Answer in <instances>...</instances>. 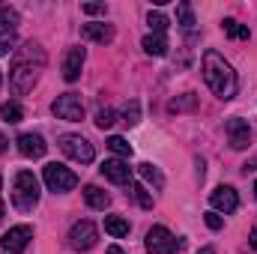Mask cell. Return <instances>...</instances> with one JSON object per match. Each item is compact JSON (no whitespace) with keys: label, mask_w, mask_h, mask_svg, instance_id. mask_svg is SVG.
I'll return each mask as SVG.
<instances>
[{"label":"cell","mask_w":257,"mask_h":254,"mask_svg":"<svg viewBox=\"0 0 257 254\" xmlns=\"http://www.w3.org/2000/svg\"><path fill=\"white\" fill-rule=\"evenodd\" d=\"M128 197L141 206V209H153V197L147 194V189L141 186V183H128V191H126Z\"/></svg>","instance_id":"22"},{"label":"cell","mask_w":257,"mask_h":254,"mask_svg":"<svg viewBox=\"0 0 257 254\" xmlns=\"http://www.w3.org/2000/svg\"><path fill=\"white\" fill-rule=\"evenodd\" d=\"M245 171H257V159H251V162L245 165Z\"/></svg>","instance_id":"35"},{"label":"cell","mask_w":257,"mask_h":254,"mask_svg":"<svg viewBox=\"0 0 257 254\" xmlns=\"http://www.w3.org/2000/svg\"><path fill=\"white\" fill-rule=\"evenodd\" d=\"M203 81H206V87H209L218 99H224V102L233 99V96H236V87H239L233 66L227 63L218 51H206V54H203Z\"/></svg>","instance_id":"2"},{"label":"cell","mask_w":257,"mask_h":254,"mask_svg":"<svg viewBox=\"0 0 257 254\" xmlns=\"http://www.w3.org/2000/svg\"><path fill=\"white\" fill-rule=\"evenodd\" d=\"M51 111H54L57 120H69V123L84 120V102H81L78 93H63V96H57L54 105H51Z\"/></svg>","instance_id":"7"},{"label":"cell","mask_w":257,"mask_h":254,"mask_svg":"<svg viewBox=\"0 0 257 254\" xmlns=\"http://www.w3.org/2000/svg\"><path fill=\"white\" fill-rule=\"evenodd\" d=\"M3 150H6V138L0 135V153H3Z\"/></svg>","instance_id":"38"},{"label":"cell","mask_w":257,"mask_h":254,"mask_svg":"<svg viewBox=\"0 0 257 254\" xmlns=\"http://www.w3.org/2000/svg\"><path fill=\"white\" fill-rule=\"evenodd\" d=\"M0 114H3L6 123H21V120H24V108H21L18 102H6V105L0 108Z\"/></svg>","instance_id":"23"},{"label":"cell","mask_w":257,"mask_h":254,"mask_svg":"<svg viewBox=\"0 0 257 254\" xmlns=\"http://www.w3.org/2000/svg\"><path fill=\"white\" fill-rule=\"evenodd\" d=\"M224 132H227L233 150H245V147L251 144V126H248V120H242V117H230V120L224 123Z\"/></svg>","instance_id":"10"},{"label":"cell","mask_w":257,"mask_h":254,"mask_svg":"<svg viewBox=\"0 0 257 254\" xmlns=\"http://www.w3.org/2000/svg\"><path fill=\"white\" fill-rule=\"evenodd\" d=\"M60 150H63V156H69L78 165H90L96 159L93 144L87 138H81V135H60Z\"/></svg>","instance_id":"5"},{"label":"cell","mask_w":257,"mask_h":254,"mask_svg":"<svg viewBox=\"0 0 257 254\" xmlns=\"http://www.w3.org/2000/svg\"><path fill=\"white\" fill-rule=\"evenodd\" d=\"M84 200L90 209H108L111 206V194L102 191L99 186H84Z\"/></svg>","instance_id":"16"},{"label":"cell","mask_w":257,"mask_h":254,"mask_svg":"<svg viewBox=\"0 0 257 254\" xmlns=\"http://www.w3.org/2000/svg\"><path fill=\"white\" fill-rule=\"evenodd\" d=\"M209 203H212L215 212L230 215V212H236V206H239V194H236V189H230V186H218V189L209 194Z\"/></svg>","instance_id":"11"},{"label":"cell","mask_w":257,"mask_h":254,"mask_svg":"<svg viewBox=\"0 0 257 254\" xmlns=\"http://www.w3.org/2000/svg\"><path fill=\"white\" fill-rule=\"evenodd\" d=\"M144 51L147 54H153V57H165L168 54V39L165 36H156V33H150V36H144Z\"/></svg>","instance_id":"18"},{"label":"cell","mask_w":257,"mask_h":254,"mask_svg":"<svg viewBox=\"0 0 257 254\" xmlns=\"http://www.w3.org/2000/svg\"><path fill=\"white\" fill-rule=\"evenodd\" d=\"M177 24L186 27V30H192L194 27V12H192L189 3H180V6H177Z\"/></svg>","instance_id":"26"},{"label":"cell","mask_w":257,"mask_h":254,"mask_svg":"<svg viewBox=\"0 0 257 254\" xmlns=\"http://www.w3.org/2000/svg\"><path fill=\"white\" fill-rule=\"evenodd\" d=\"M108 254H123V248H120V245H111V248H108Z\"/></svg>","instance_id":"36"},{"label":"cell","mask_w":257,"mask_h":254,"mask_svg":"<svg viewBox=\"0 0 257 254\" xmlns=\"http://www.w3.org/2000/svg\"><path fill=\"white\" fill-rule=\"evenodd\" d=\"M254 197H257V180H254Z\"/></svg>","instance_id":"39"},{"label":"cell","mask_w":257,"mask_h":254,"mask_svg":"<svg viewBox=\"0 0 257 254\" xmlns=\"http://www.w3.org/2000/svg\"><path fill=\"white\" fill-rule=\"evenodd\" d=\"M138 174L147 180V183H153L156 189H165V177H162V171L156 168V165H150V162H144V165H138Z\"/></svg>","instance_id":"20"},{"label":"cell","mask_w":257,"mask_h":254,"mask_svg":"<svg viewBox=\"0 0 257 254\" xmlns=\"http://www.w3.org/2000/svg\"><path fill=\"white\" fill-rule=\"evenodd\" d=\"M39 203V180L33 171H18L12 180V206L18 212H33Z\"/></svg>","instance_id":"3"},{"label":"cell","mask_w":257,"mask_h":254,"mask_svg":"<svg viewBox=\"0 0 257 254\" xmlns=\"http://www.w3.org/2000/svg\"><path fill=\"white\" fill-rule=\"evenodd\" d=\"M194 105H197V96H194V93H186L183 99H174L168 108H171V111H189V108H194Z\"/></svg>","instance_id":"29"},{"label":"cell","mask_w":257,"mask_h":254,"mask_svg":"<svg viewBox=\"0 0 257 254\" xmlns=\"http://www.w3.org/2000/svg\"><path fill=\"white\" fill-rule=\"evenodd\" d=\"M18 21H21V15H18L15 9H9V6H0V33H15Z\"/></svg>","instance_id":"21"},{"label":"cell","mask_w":257,"mask_h":254,"mask_svg":"<svg viewBox=\"0 0 257 254\" xmlns=\"http://www.w3.org/2000/svg\"><path fill=\"white\" fill-rule=\"evenodd\" d=\"M221 30H224L230 39H239V42H245V39L251 36V30H248L245 24H239L236 18H224V21H221Z\"/></svg>","instance_id":"19"},{"label":"cell","mask_w":257,"mask_h":254,"mask_svg":"<svg viewBox=\"0 0 257 254\" xmlns=\"http://www.w3.org/2000/svg\"><path fill=\"white\" fill-rule=\"evenodd\" d=\"M248 242H251V248H257V227L251 230V236H248Z\"/></svg>","instance_id":"34"},{"label":"cell","mask_w":257,"mask_h":254,"mask_svg":"<svg viewBox=\"0 0 257 254\" xmlns=\"http://www.w3.org/2000/svg\"><path fill=\"white\" fill-rule=\"evenodd\" d=\"M203 221H206V227H209V230H221V224H224L218 212H206V215H203Z\"/></svg>","instance_id":"31"},{"label":"cell","mask_w":257,"mask_h":254,"mask_svg":"<svg viewBox=\"0 0 257 254\" xmlns=\"http://www.w3.org/2000/svg\"><path fill=\"white\" fill-rule=\"evenodd\" d=\"M18 153L24 156V159H42L45 156V150H48V144H45V138L42 135H33V132H24V135H18Z\"/></svg>","instance_id":"12"},{"label":"cell","mask_w":257,"mask_h":254,"mask_svg":"<svg viewBox=\"0 0 257 254\" xmlns=\"http://www.w3.org/2000/svg\"><path fill=\"white\" fill-rule=\"evenodd\" d=\"M138 120H141V102H138V99H132V102L123 105V123L138 126Z\"/></svg>","instance_id":"25"},{"label":"cell","mask_w":257,"mask_h":254,"mask_svg":"<svg viewBox=\"0 0 257 254\" xmlns=\"http://www.w3.org/2000/svg\"><path fill=\"white\" fill-rule=\"evenodd\" d=\"M81 66H84V48H69L63 57V78L69 84L81 78Z\"/></svg>","instance_id":"15"},{"label":"cell","mask_w":257,"mask_h":254,"mask_svg":"<svg viewBox=\"0 0 257 254\" xmlns=\"http://www.w3.org/2000/svg\"><path fill=\"white\" fill-rule=\"evenodd\" d=\"M147 21H150V27H153V33H156V36H165V30H168V24H171L162 12H150V18H147Z\"/></svg>","instance_id":"28"},{"label":"cell","mask_w":257,"mask_h":254,"mask_svg":"<svg viewBox=\"0 0 257 254\" xmlns=\"http://www.w3.org/2000/svg\"><path fill=\"white\" fill-rule=\"evenodd\" d=\"M96 239H99V230H96L93 221H75L72 230H69V245L75 251H90L96 245Z\"/></svg>","instance_id":"8"},{"label":"cell","mask_w":257,"mask_h":254,"mask_svg":"<svg viewBox=\"0 0 257 254\" xmlns=\"http://www.w3.org/2000/svg\"><path fill=\"white\" fill-rule=\"evenodd\" d=\"M81 9H84L87 15H105V12H108V9H105V3H84Z\"/></svg>","instance_id":"32"},{"label":"cell","mask_w":257,"mask_h":254,"mask_svg":"<svg viewBox=\"0 0 257 254\" xmlns=\"http://www.w3.org/2000/svg\"><path fill=\"white\" fill-rule=\"evenodd\" d=\"M45 63H48V57H45L42 45L33 42V39L24 42V45L15 51L12 66H9V87H12V93H15V96L30 93V90L36 87V81H39Z\"/></svg>","instance_id":"1"},{"label":"cell","mask_w":257,"mask_h":254,"mask_svg":"<svg viewBox=\"0 0 257 254\" xmlns=\"http://www.w3.org/2000/svg\"><path fill=\"white\" fill-rule=\"evenodd\" d=\"M30 239H33V227H30V224H15V227H9V230L3 233L0 245H3L6 254H21L27 248Z\"/></svg>","instance_id":"9"},{"label":"cell","mask_w":257,"mask_h":254,"mask_svg":"<svg viewBox=\"0 0 257 254\" xmlns=\"http://www.w3.org/2000/svg\"><path fill=\"white\" fill-rule=\"evenodd\" d=\"M105 233H111L114 239L128 236V221L123 215H105Z\"/></svg>","instance_id":"17"},{"label":"cell","mask_w":257,"mask_h":254,"mask_svg":"<svg viewBox=\"0 0 257 254\" xmlns=\"http://www.w3.org/2000/svg\"><path fill=\"white\" fill-rule=\"evenodd\" d=\"M42 180H45L48 191H54V194H66V191H72L75 186H78V174H75V171H69V168L60 165V162L45 165Z\"/></svg>","instance_id":"4"},{"label":"cell","mask_w":257,"mask_h":254,"mask_svg":"<svg viewBox=\"0 0 257 254\" xmlns=\"http://www.w3.org/2000/svg\"><path fill=\"white\" fill-rule=\"evenodd\" d=\"M0 84H3V72H0Z\"/></svg>","instance_id":"40"},{"label":"cell","mask_w":257,"mask_h":254,"mask_svg":"<svg viewBox=\"0 0 257 254\" xmlns=\"http://www.w3.org/2000/svg\"><path fill=\"white\" fill-rule=\"evenodd\" d=\"M197 254H215V248H200Z\"/></svg>","instance_id":"37"},{"label":"cell","mask_w":257,"mask_h":254,"mask_svg":"<svg viewBox=\"0 0 257 254\" xmlns=\"http://www.w3.org/2000/svg\"><path fill=\"white\" fill-rule=\"evenodd\" d=\"M180 248H183V242L168 227L156 224V227L147 230V251L150 254H174V251H180Z\"/></svg>","instance_id":"6"},{"label":"cell","mask_w":257,"mask_h":254,"mask_svg":"<svg viewBox=\"0 0 257 254\" xmlns=\"http://www.w3.org/2000/svg\"><path fill=\"white\" fill-rule=\"evenodd\" d=\"M12 45H15V33H0V57H3V54H9V51H12Z\"/></svg>","instance_id":"30"},{"label":"cell","mask_w":257,"mask_h":254,"mask_svg":"<svg viewBox=\"0 0 257 254\" xmlns=\"http://www.w3.org/2000/svg\"><path fill=\"white\" fill-rule=\"evenodd\" d=\"M81 36L90 39V42H99V45H108L114 39V24H105V21H93V24H84L81 27Z\"/></svg>","instance_id":"14"},{"label":"cell","mask_w":257,"mask_h":254,"mask_svg":"<svg viewBox=\"0 0 257 254\" xmlns=\"http://www.w3.org/2000/svg\"><path fill=\"white\" fill-rule=\"evenodd\" d=\"M117 123V111L114 108H99V114H96V126L99 129H111Z\"/></svg>","instance_id":"27"},{"label":"cell","mask_w":257,"mask_h":254,"mask_svg":"<svg viewBox=\"0 0 257 254\" xmlns=\"http://www.w3.org/2000/svg\"><path fill=\"white\" fill-rule=\"evenodd\" d=\"M108 150H111V153H117V156H123V159L132 156L128 141H126V138H120V135H111V138H108Z\"/></svg>","instance_id":"24"},{"label":"cell","mask_w":257,"mask_h":254,"mask_svg":"<svg viewBox=\"0 0 257 254\" xmlns=\"http://www.w3.org/2000/svg\"><path fill=\"white\" fill-rule=\"evenodd\" d=\"M0 221H3V177H0Z\"/></svg>","instance_id":"33"},{"label":"cell","mask_w":257,"mask_h":254,"mask_svg":"<svg viewBox=\"0 0 257 254\" xmlns=\"http://www.w3.org/2000/svg\"><path fill=\"white\" fill-rule=\"evenodd\" d=\"M102 177L105 180H111V183H117V186H123L132 180V168H128V162L123 159H108V162H102Z\"/></svg>","instance_id":"13"}]
</instances>
